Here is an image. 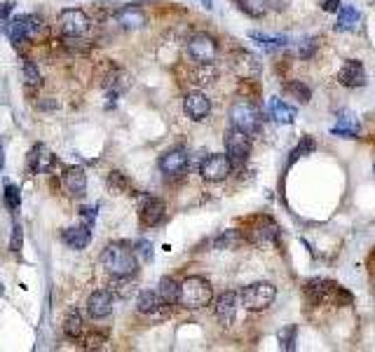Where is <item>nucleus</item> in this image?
Instances as JSON below:
<instances>
[{"mask_svg": "<svg viewBox=\"0 0 375 352\" xmlns=\"http://www.w3.org/2000/svg\"><path fill=\"white\" fill-rule=\"evenodd\" d=\"M167 216V207L162 200H158V197H146L144 204H141V211H139V221L141 226L146 228H155L160 226V223L164 221Z\"/></svg>", "mask_w": 375, "mask_h": 352, "instance_id": "12", "label": "nucleus"}, {"mask_svg": "<svg viewBox=\"0 0 375 352\" xmlns=\"http://www.w3.org/2000/svg\"><path fill=\"white\" fill-rule=\"evenodd\" d=\"M15 233H12V242H10V247H12V252H19L22 249V245H24V230H22V226L19 223H15Z\"/></svg>", "mask_w": 375, "mask_h": 352, "instance_id": "40", "label": "nucleus"}, {"mask_svg": "<svg viewBox=\"0 0 375 352\" xmlns=\"http://www.w3.org/2000/svg\"><path fill=\"white\" fill-rule=\"evenodd\" d=\"M0 169H3V151H0Z\"/></svg>", "mask_w": 375, "mask_h": 352, "instance_id": "45", "label": "nucleus"}, {"mask_svg": "<svg viewBox=\"0 0 375 352\" xmlns=\"http://www.w3.org/2000/svg\"><path fill=\"white\" fill-rule=\"evenodd\" d=\"M230 123L232 127H237V130L254 137V134L261 130V108L251 104V101H237V104H232L230 108Z\"/></svg>", "mask_w": 375, "mask_h": 352, "instance_id": "4", "label": "nucleus"}, {"mask_svg": "<svg viewBox=\"0 0 375 352\" xmlns=\"http://www.w3.org/2000/svg\"><path fill=\"white\" fill-rule=\"evenodd\" d=\"M56 164V158L47 146L36 144L33 148L29 151V169L33 174H47V171Z\"/></svg>", "mask_w": 375, "mask_h": 352, "instance_id": "13", "label": "nucleus"}, {"mask_svg": "<svg viewBox=\"0 0 375 352\" xmlns=\"http://www.w3.org/2000/svg\"><path fill=\"white\" fill-rule=\"evenodd\" d=\"M239 10L244 12V15L254 17V19H261L265 17V12H268V0H237Z\"/></svg>", "mask_w": 375, "mask_h": 352, "instance_id": "29", "label": "nucleus"}, {"mask_svg": "<svg viewBox=\"0 0 375 352\" xmlns=\"http://www.w3.org/2000/svg\"><path fill=\"white\" fill-rule=\"evenodd\" d=\"M63 185L73 197H85L87 193V174L82 167H68L63 174Z\"/></svg>", "mask_w": 375, "mask_h": 352, "instance_id": "22", "label": "nucleus"}, {"mask_svg": "<svg viewBox=\"0 0 375 352\" xmlns=\"http://www.w3.org/2000/svg\"><path fill=\"white\" fill-rule=\"evenodd\" d=\"M199 3H202V5H204V8H206V10H211V5H213V0H199Z\"/></svg>", "mask_w": 375, "mask_h": 352, "instance_id": "44", "label": "nucleus"}, {"mask_svg": "<svg viewBox=\"0 0 375 352\" xmlns=\"http://www.w3.org/2000/svg\"><path fill=\"white\" fill-rule=\"evenodd\" d=\"M63 245H68L70 249H85L89 242H92V233H89L87 226H73L66 228L61 233Z\"/></svg>", "mask_w": 375, "mask_h": 352, "instance_id": "23", "label": "nucleus"}, {"mask_svg": "<svg viewBox=\"0 0 375 352\" xmlns=\"http://www.w3.org/2000/svg\"><path fill=\"white\" fill-rule=\"evenodd\" d=\"M225 153H228L232 167L244 164L249 158V153H251V134L237 130V127L228 130L225 132Z\"/></svg>", "mask_w": 375, "mask_h": 352, "instance_id": "6", "label": "nucleus"}, {"mask_svg": "<svg viewBox=\"0 0 375 352\" xmlns=\"http://www.w3.org/2000/svg\"><path fill=\"white\" fill-rule=\"evenodd\" d=\"M0 296H3V284H0Z\"/></svg>", "mask_w": 375, "mask_h": 352, "instance_id": "46", "label": "nucleus"}, {"mask_svg": "<svg viewBox=\"0 0 375 352\" xmlns=\"http://www.w3.org/2000/svg\"><path fill=\"white\" fill-rule=\"evenodd\" d=\"M213 300V289H211V282L204 277H185L181 282V291H178V303L188 310H199L206 308Z\"/></svg>", "mask_w": 375, "mask_h": 352, "instance_id": "2", "label": "nucleus"}, {"mask_svg": "<svg viewBox=\"0 0 375 352\" xmlns=\"http://www.w3.org/2000/svg\"><path fill=\"white\" fill-rule=\"evenodd\" d=\"M22 78H24V85H29V87H40L43 85V75H40V70L36 68L33 61L22 63Z\"/></svg>", "mask_w": 375, "mask_h": 352, "instance_id": "31", "label": "nucleus"}, {"mask_svg": "<svg viewBox=\"0 0 375 352\" xmlns=\"http://www.w3.org/2000/svg\"><path fill=\"white\" fill-rule=\"evenodd\" d=\"M321 10H324V12H338L340 10V0H321Z\"/></svg>", "mask_w": 375, "mask_h": 352, "instance_id": "41", "label": "nucleus"}, {"mask_svg": "<svg viewBox=\"0 0 375 352\" xmlns=\"http://www.w3.org/2000/svg\"><path fill=\"white\" fill-rule=\"evenodd\" d=\"M296 334H298L296 324H286V326H282V329L277 331V341H280V348L284 352L296 350Z\"/></svg>", "mask_w": 375, "mask_h": 352, "instance_id": "30", "label": "nucleus"}, {"mask_svg": "<svg viewBox=\"0 0 375 352\" xmlns=\"http://www.w3.org/2000/svg\"><path fill=\"white\" fill-rule=\"evenodd\" d=\"M115 22H118L120 29L134 31V29H144L148 17L141 8H134V5H127V8H120L115 12Z\"/></svg>", "mask_w": 375, "mask_h": 352, "instance_id": "17", "label": "nucleus"}, {"mask_svg": "<svg viewBox=\"0 0 375 352\" xmlns=\"http://www.w3.org/2000/svg\"><path fill=\"white\" fill-rule=\"evenodd\" d=\"M359 130H361V125H359L357 115L350 113V111H342L338 115V123L333 125L331 134H333V137H340V139H357Z\"/></svg>", "mask_w": 375, "mask_h": 352, "instance_id": "20", "label": "nucleus"}, {"mask_svg": "<svg viewBox=\"0 0 375 352\" xmlns=\"http://www.w3.org/2000/svg\"><path fill=\"white\" fill-rule=\"evenodd\" d=\"M134 249H137V256H141L144 261H153V245L148 240H139Z\"/></svg>", "mask_w": 375, "mask_h": 352, "instance_id": "39", "label": "nucleus"}, {"mask_svg": "<svg viewBox=\"0 0 375 352\" xmlns=\"http://www.w3.org/2000/svg\"><path fill=\"white\" fill-rule=\"evenodd\" d=\"M162 305H164V300L158 291H141L137 298V310L144 312V315H151V317L162 308Z\"/></svg>", "mask_w": 375, "mask_h": 352, "instance_id": "24", "label": "nucleus"}, {"mask_svg": "<svg viewBox=\"0 0 375 352\" xmlns=\"http://www.w3.org/2000/svg\"><path fill=\"white\" fill-rule=\"evenodd\" d=\"M361 15L354 5H340L338 10V31H354L359 26Z\"/></svg>", "mask_w": 375, "mask_h": 352, "instance_id": "25", "label": "nucleus"}, {"mask_svg": "<svg viewBox=\"0 0 375 352\" xmlns=\"http://www.w3.org/2000/svg\"><path fill=\"white\" fill-rule=\"evenodd\" d=\"M160 169L167 176H181L188 169V153L181 148H174L169 153H164L160 158Z\"/></svg>", "mask_w": 375, "mask_h": 352, "instance_id": "16", "label": "nucleus"}, {"mask_svg": "<svg viewBox=\"0 0 375 352\" xmlns=\"http://www.w3.org/2000/svg\"><path fill=\"white\" fill-rule=\"evenodd\" d=\"M108 188L115 195H134V185L125 171H111L108 174Z\"/></svg>", "mask_w": 375, "mask_h": 352, "instance_id": "27", "label": "nucleus"}, {"mask_svg": "<svg viewBox=\"0 0 375 352\" xmlns=\"http://www.w3.org/2000/svg\"><path fill=\"white\" fill-rule=\"evenodd\" d=\"M80 211H82V216H85V219H87V223H89V226H92V223H94V219H96L94 209H92V207H82Z\"/></svg>", "mask_w": 375, "mask_h": 352, "instance_id": "43", "label": "nucleus"}, {"mask_svg": "<svg viewBox=\"0 0 375 352\" xmlns=\"http://www.w3.org/2000/svg\"><path fill=\"white\" fill-rule=\"evenodd\" d=\"M286 92L293 97L296 101H300V104H307L309 99H312V92H309V87L305 85V82H300V80H293V82H286Z\"/></svg>", "mask_w": 375, "mask_h": 352, "instance_id": "32", "label": "nucleus"}, {"mask_svg": "<svg viewBox=\"0 0 375 352\" xmlns=\"http://www.w3.org/2000/svg\"><path fill=\"white\" fill-rule=\"evenodd\" d=\"M232 68H235L237 75H242V78H247V80H254V78H258V73H261V63H258L256 56L249 52H237L232 56Z\"/></svg>", "mask_w": 375, "mask_h": 352, "instance_id": "21", "label": "nucleus"}, {"mask_svg": "<svg viewBox=\"0 0 375 352\" xmlns=\"http://www.w3.org/2000/svg\"><path fill=\"white\" fill-rule=\"evenodd\" d=\"M249 38L261 45L265 52H277V49H282V47H286V45H289L286 36H265V33H256V31H251Z\"/></svg>", "mask_w": 375, "mask_h": 352, "instance_id": "26", "label": "nucleus"}, {"mask_svg": "<svg viewBox=\"0 0 375 352\" xmlns=\"http://www.w3.org/2000/svg\"><path fill=\"white\" fill-rule=\"evenodd\" d=\"M314 148H316L314 139H312V137H303V139H300V144L296 146L293 151H291L289 162H296V160H300L303 155H312V151H314Z\"/></svg>", "mask_w": 375, "mask_h": 352, "instance_id": "36", "label": "nucleus"}, {"mask_svg": "<svg viewBox=\"0 0 375 352\" xmlns=\"http://www.w3.org/2000/svg\"><path fill=\"white\" fill-rule=\"evenodd\" d=\"M291 3V0H268V8L270 10H277V12H282V10H286V5Z\"/></svg>", "mask_w": 375, "mask_h": 352, "instance_id": "42", "label": "nucleus"}, {"mask_svg": "<svg viewBox=\"0 0 375 352\" xmlns=\"http://www.w3.org/2000/svg\"><path fill=\"white\" fill-rule=\"evenodd\" d=\"M101 263L106 268L113 277L118 280H127L132 277L134 273L139 270V261H137V254L134 249H129L127 245H108L106 252L101 256Z\"/></svg>", "mask_w": 375, "mask_h": 352, "instance_id": "1", "label": "nucleus"}, {"mask_svg": "<svg viewBox=\"0 0 375 352\" xmlns=\"http://www.w3.org/2000/svg\"><path fill=\"white\" fill-rule=\"evenodd\" d=\"M8 36H10V40L19 45L26 38V17H15L12 22L8 24Z\"/></svg>", "mask_w": 375, "mask_h": 352, "instance_id": "34", "label": "nucleus"}, {"mask_svg": "<svg viewBox=\"0 0 375 352\" xmlns=\"http://www.w3.org/2000/svg\"><path fill=\"white\" fill-rule=\"evenodd\" d=\"M178 291H181V282H176L174 277H162L160 280V289L158 293L162 296L164 303H178Z\"/></svg>", "mask_w": 375, "mask_h": 352, "instance_id": "28", "label": "nucleus"}, {"mask_svg": "<svg viewBox=\"0 0 375 352\" xmlns=\"http://www.w3.org/2000/svg\"><path fill=\"white\" fill-rule=\"evenodd\" d=\"M56 22H59V31L66 38L85 36L87 31H89V26H92V19L87 17V12L85 10H75V8L63 10Z\"/></svg>", "mask_w": 375, "mask_h": 352, "instance_id": "8", "label": "nucleus"}, {"mask_svg": "<svg viewBox=\"0 0 375 352\" xmlns=\"http://www.w3.org/2000/svg\"><path fill=\"white\" fill-rule=\"evenodd\" d=\"M316 45H319L316 38H303V40L296 45V52H298L300 59H309V56L316 52Z\"/></svg>", "mask_w": 375, "mask_h": 352, "instance_id": "38", "label": "nucleus"}, {"mask_svg": "<svg viewBox=\"0 0 375 352\" xmlns=\"http://www.w3.org/2000/svg\"><path fill=\"white\" fill-rule=\"evenodd\" d=\"M188 54L197 63H213L218 54V45L209 33H195L188 40Z\"/></svg>", "mask_w": 375, "mask_h": 352, "instance_id": "9", "label": "nucleus"}, {"mask_svg": "<svg viewBox=\"0 0 375 352\" xmlns=\"http://www.w3.org/2000/svg\"><path fill=\"white\" fill-rule=\"evenodd\" d=\"M373 176H375V164H373Z\"/></svg>", "mask_w": 375, "mask_h": 352, "instance_id": "47", "label": "nucleus"}, {"mask_svg": "<svg viewBox=\"0 0 375 352\" xmlns=\"http://www.w3.org/2000/svg\"><path fill=\"white\" fill-rule=\"evenodd\" d=\"M239 240H242V233H239V230H223V233L213 240V247L216 249H232V247L239 245Z\"/></svg>", "mask_w": 375, "mask_h": 352, "instance_id": "33", "label": "nucleus"}, {"mask_svg": "<svg viewBox=\"0 0 375 352\" xmlns=\"http://www.w3.org/2000/svg\"><path fill=\"white\" fill-rule=\"evenodd\" d=\"M239 303H242V300L237 298V293H235V291H225V293H221V296L216 298V305H213L218 322L225 324V326L235 322V317H237V305H239Z\"/></svg>", "mask_w": 375, "mask_h": 352, "instance_id": "15", "label": "nucleus"}, {"mask_svg": "<svg viewBox=\"0 0 375 352\" xmlns=\"http://www.w3.org/2000/svg\"><path fill=\"white\" fill-rule=\"evenodd\" d=\"M244 235H247L251 245H270V242H275L277 235H280V226H277L270 216H254V219L247 221Z\"/></svg>", "mask_w": 375, "mask_h": 352, "instance_id": "5", "label": "nucleus"}, {"mask_svg": "<svg viewBox=\"0 0 375 352\" xmlns=\"http://www.w3.org/2000/svg\"><path fill=\"white\" fill-rule=\"evenodd\" d=\"M183 111H185V115L190 120H195V123H202L206 115L211 113V101L206 99L204 92H190L183 99Z\"/></svg>", "mask_w": 375, "mask_h": 352, "instance_id": "14", "label": "nucleus"}, {"mask_svg": "<svg viewBox=\"0 0 375 352\" xmlns=\"http://www.w3.org/2000/svg\"><path fill=\"white\" fill-rule=\"evenodd\" d=\"M296 115H298V111H296L293 106H289L284 99L273 97L268 101V118L273 120L275 125H293Z\"/></svg>", "mask_w": 375, "mask_h": 352, "instance_id": "18", "label": "nucleus"}, {"mask_svg": "<svg viewBox=\"0 0 375 352\" xmlns=\"http://www.w3.org/2000/svg\"><path fill=\"white\" fill-rule=\"evenodd\" d=\"M277 298V286L273 282H254V284L244 286L242 296V305L247 308L249 312H261V310H268L270 305L275 303Z\"/></svg>", "mask_w": 375, "mask_h": 352, "instance_id": "3", "label": "nucleus"}, {"mask_svg": "<svg viewBox=\"0 0 375 352\" xmlns=\"http://www.w3.org/2000/svg\"><path fill=\"white\" fill-rule=\"evenodd\" d=\"M335 286H338V284H333V282H328V280H324V277L307 280L305 284H303V296H305V303H307V305H319V303H324L328 296H333Z\"/></svg>", "mask_w": 375, "mask_h": 352, "instance_id": "10", "label": "nucleus"}, {"mask_svg": "<svg viewBox=\"0 0 375 352\" xmlns=\"http://www.w3.org/2000/svg\"><path fill=\"white\" fill-rule=\"evenodd\" d=\"M338 80L342 87H350V89H357V87H364L366 85V70H364V63L359 59H347L342 63V68L338 70Z\"/></svg>", "mask_w": 375, "mask_h": 352, "instance_id": "11", "label": "nucleus"}, {"mask_svg": "<svg viewBox=\"0 0 375 352\" xmlns=\"http://www.w3.org/2000/svg\"><path fill=\"white\" fill-rule=\"evenodd\" d=\"M199 174H202L204 181H211V183L225 181V178L232 174V162L228 153H211V155H206L202 162H199Z\"/></svg>", "mask_w": 375, "mask_h": 352, "instance_id": "7", "label": "nucleus"}, {"mask_svg": "<svg viewBox=\"0 0 375 352\" xmlns=\"http://www.w3.org/2000/svg\"><path fill=\"white\" fill-rule=\"evenodd\" d=\"M63 331H66L68 338H75V341H80L82 334H85V322H82L80 315H70L66 319V324H63Z\"/></svg>", "mask_w": 375, "mask_h": 352, "instance_id": "35", "label": "nucleus"}, {"mask_svg": "<svg viewBox=\"0 0 375 352\" xmlns=\"http://www.w3.org/2000/svg\"><path fill=\"white\" fill-rule=\"evenodd\" d=\"M3 200L12 211H17L19 204H22V190H19L15 183H8V185H5V190H3Z\"/></svg>", "mask_w": 375, "mask_h": 352, "instance_id": "37", "label": "nucleus"}, {"mask_svg": "<svg viewBox=\"0 0 375 352\" xmlns=\"http://www.w3.org/2000/svg\"><path fill=\"white\" fill-rule=\"evenodd\" d=\"M87 312L92 319H106L113 312V296L108 291H94L87 300Z\"/></svg>", "mask_w": 375, "mask_h": 352, "instance_id": "19", "label": "nucleus"}]
</instances>
